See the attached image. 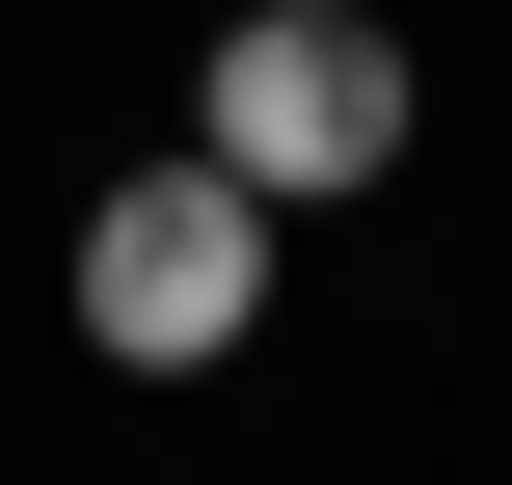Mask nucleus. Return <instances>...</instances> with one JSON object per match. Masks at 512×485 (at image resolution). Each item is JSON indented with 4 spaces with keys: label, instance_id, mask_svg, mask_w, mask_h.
Wrapping results in <instances>:
<instances>
[{
    "label": "nucleus",
    "instance_id": "nucleus-1",
    "mask_svg": "<svg viewBox=\"0 0 512 485\" xmlns=\"http://www.w3.org/2000/svg\"><path fill=\"white\" fill-rule=\"evenodd\" d=\"M405 135H432V81H405L378 0H243V27L189 54V162H243L270 216H351Z\"/></svg>",
    "mask_w": 512,
    "mask_h": 485
},
{
    "label": "nucleus",
    "instance_id": "nucleus-2",
    "mask_svg": "<svg viewBox=\"0 0 512 485\" xmlns=\"http://www.w3.org/2000/svg\"><path fill=\"white\" fill-rule=\"evenodd\" d=\"M54 297H81V351H108V378H216V351L270 324V189L162 135V162H108V189H81V270H54Z\"/></svg>",
    "mask_w": 512,
    "mask_h": 485
}]
</instances>
